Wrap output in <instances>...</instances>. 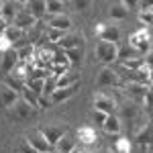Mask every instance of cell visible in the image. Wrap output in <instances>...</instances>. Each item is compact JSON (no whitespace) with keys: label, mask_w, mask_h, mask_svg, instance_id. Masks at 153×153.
Here are the masks:
<instances>
[{"label":"cell","mask_w":153,"mask_h":153,"mask_svg":"<svg viewBox=\"0 0 153 153\" xmlns=\"http://www.w3.org/2000/svg\"><path fill=\"white\" fill-rule=\"evenodd\" d=\"M39 133L45 137V141L51 147H55L59 143V139L68 135V127L65 125H43V127H39Z\"/></svg>","instance_id":"cell-1"},{"label":"cell","mask_w":153,"mask_h":153,"mask_svg":"<svg viewBox=\"0 0 153 153\" xmlns=\"http://www.w3.org/2000/svg\"><path fill=\"white\" fill-rule=\"evenodd\" d=\"M25 141L29 143L33 149H37L39 153H53V151H55V147H51V145L45 141V137L39 133V129L29 131V133H27V137H25Z\"/></svg>","instance_id":"cell-2"},{"label":"cell","mask_w":153,"mask_h":153,"mask_svg":"<svg viewBox=\"0 0 153 153\" xmlns=\"http://www.w3.org/2000/svg\"><path fill=\"white\" fill-rule=\"evenodd\" d=\"M94 110H100V112H104L108 117H112V114L118 112V102L106 94H96L94 96Z\"/></svg>","instance_id":"cell-3"},{"label":"cell","mask_w":153,"mask_h":153,"mask_svg":"<svg viewBox=\"0 0 153 153\" xmlns=\"http://www.w3.org/2000/svg\"><path fill=\"white\" fill-rule=\"evenodd\" d=\"M117 55H118V45L98 41V45H96V57L100 59V61L112 63V61H117Z\"/></svg>","instance_id":"cell-4"},{"label":"cell","mask_w":153,"mask_h":153,"mask_svg":"<svg viewBox=\"0 0 153 153\" xmlns=\"http://www.w3.org/2000/svg\"><path fill=\"white\" fill-rule=\"evenodd\" d=\"M129 45L131 47H135L141 55H147L151 49H149V33L145 31V29H139L137 33H133L129 37Z\"/></svg>","instance_id":"cell-5"},{"label":"cell","mask_w":153,"mask_h":153,"mask_svg":"<svg viewBox=\"0 0 153 153\" xmlns=\"http://www.w3.org/2000/svg\"><path fill=\"white\" fill-rule=\"evenodd\" d=\"M96 37L104 43H114L117 45L120 39V31L112 25H96Z\"/></svg>","instance_id":"cell-6"},{"label":"cell","mask_w":153,"mask_h":153,"mask_svg":"<svg viewBox=\"0 0 153 153\" xmlns=\"http://www.w3.org/2000/svg\"><path fill=\"white\" fill-rule=\"evenodd\" d=\"M12 25H14L16 29H21L23 33H27V31H31V29L37 25V19L29 10H27V8H21V10L16 12V16H14Z\"/></svg>","instance_id":"cell-7"},{"label":"cell","mask_w":153,"mask_h":153,"mask_svg":"<svg viewBox=\"0 0 153 153\" xmlns=\"http://www.w3.org/2000/svg\"><path fill=\"white\" fill-rule=\"evenodd\" d=\"M96 82H98V86H110V88L123 86L118 74L112 70V68H102V70L98 71V76H96Z\"/></svg>","instance_id":"cell-8"},{"label":"cell","mask_w":153,"mask_h":153,"mask_svg":"<svg viewBox=\"0 0 153 153\" xmlns=\"http://www.w3.org/2000/svg\"><path fill=\"white\" fill-rule=\"evenodd\" d=\"M21 8H25V2H12V0H8V2H2L0 16L4 19V23H6V25H12L14 16H16V12L21 10Z\"/></svg>","instance_id":"cell-9"},{"label":"cell","mask_w":153,"mask_h":153,"mask_svg":"<svg viewBox=\"0 0 153 153\" xmlns=\"http://www.w3.org/2000/svg\"><path fill=\"white\" fill-rule=\"evenodd\" d=\"M147 88L149 86H141V84H125V92L131 98V102H143V98L147 94Z\"/></svg>","instance_id":"cell-10"},{"label":"cell","mask_w":153,"mask_h":153,"mask_svg":"<svg viewBox=\"0 0 153 153\" xmlns=\"http://www.w3.org/2000/svg\"><path fill=\"white\" fill-rule=\"evenodd\" d=\"M25 8L31 12L37 21L47 16V2H43V0H29V2H25Z\"/></svg>","instance_id":"cell-11"},{"label":"cell","mask_w":153,"mask_h":153,"mask_svg":"<svg viewBox=\"0 0 153 153\" xmlns=\"http://www.w3.org/2000/svg\"><path fill=\"white\" fill-rule=\"evenodd\" d=\"M45 21H47V27L57 29V31H65V33H70V29H71V21H70V16H65V14L45 16Z\"/></svg>","instance_id":"cell-12"},{"label":"cell","mask_w":153,"mask_h":153,"mask_svg":"<svg viewBox=\"0 0 153 153\" xmlns=\"http://www.w3.org/2000/svg\"><path fill=\"white\" fill-rule=\"evenodd\" d=\"M57 47L61 49V51L76 49V47H84V37L82 35H76V33H68V35L57 43Z\"/></svg>","instance_id":"cell-13"},{"label":"cell","mask_w":153,"mask_h":153,"mask_svg":"<svg viewBox=\"0 0 153 153\" xmlns=\"http://www.w3.org/2000/svg\"><path fill=\"white\" fill-rule=\"evenodd\" d=\"M16 65H19V55H16L14 49H8L6 53H2V71H4L6 76H8Z\"/></svg>","instance_id":"cell-14"},{"label":"cell","mask_w":153,"mask_h":153,"mask_svg":"<svg viewBox=\"0 0 153 153\" xmlns=\"http://www.w3.org/2000/svg\"><path fill=\"white\" fill-rule=\"evenodd\" d=\"M21 96L16 94L14 90H10V88H6L4 84L0 86V104L6 106V108H12V106L16 104V100H19Z\"/></svg>","instance_id":"cell-15"},{"label":"cell","mask_w":153,"mask_h":153,"mask_svg":"<svg viewBox=\"0 0 153 153\" xmlns=\"http://www.w3.org/2000/svg\"><path fill=\"white\" fill-rule=\"evenodd\" d=\"M78 88H80V84H78V86H70V88H57V90L51 94V104H59V102L71 98V96L78 92Z\"/></svg>","instance_id":"cell-16"},{"label":"cell","mask_w":153,"mask_h":153,"mask_svg":"<svg viewBox=\"0 0 153 153\" xmlns=\"http://www.w3.org/2000/svg\"><path fill=\"white\" fill-rule=\"evenodd\" d=\"M110 19L112 21H125L127 16H129V8H127V2L123 0V2H114L112 6H110Z\"/></svg>","instance_id":"cell-17"},{"label":"cell","mask_w":153,"mask_h":153,"mask_svg":"<svg viewBox=\"0 0 153 153\" xmlns=\"http://www.w3.org/2000/svg\"><path fill=\"white\" fill-rule=\"evenodd\" d=\"M104 133L108 135H120V129H123V123H120V117L118 114H112V117L106 118V123L102 125Z\"/></svg>","instance_id":"cell-18"},{"label":"cell","mask_w":153,"mask_h":153,"mask_svg":"<svg viewBox=\"0 0 153 153\" xmlns=\"http://www.w3.org/2000/svg\"><path fill=\"white\" fill-rule=\"evenodd\" d=\"M143 57L141 53L137 51L135 47H131L129 43L127 45H120L118 47V55H117V61H129V59H139Z\"/></svg>","instance_id":"cell-19"},{"label":"cell","mask_w":153,"mask_h":153,"mask_svg":"<svg viewBox=\"0 0 153 153\" xmlns=\"http://www.w3.org/2000/svg\"><path fill=\"white\" fill-rule=\"evenodd\" d=\"M78 84H80V74L74 70H70L61 78H57V88H70V86H78Z\"/></svg>","instance_id":"cell-20"},{"label":"cell","mask_w":153,"mask_h":153,"mask_svg":"<svg viewBox=\"0 0 153 153\" xmlns=\"http://www.w3.org/2000/svg\"><path fill=\"white\" fill-rule=\"evenodd\" d=\"M135 141L141 143V145H153V123L145 125V127H143V129L137 133Z\"/></svg>","instance_id":"cell-21"},{"label":"cell","mask_w":153,"mask_h":153,"mask_svg":"<svg viewBox=\"0 0 153 153\" xmlns=\"http://www.w3.org/2000/svg\"><path fill=\"white\" fill-rule=\"evenodd\" d=\"M65 53V57L70 61V65L74 68H80L84 61V47H76V49H68V51H63Z\"/></svg>","instance_id":"cell-22"},{"label":"cell","mask_w":153,"mask_h":153,"mask_svg":"<svg viewBox=\"0 0 153 153\" xmlns=\"http://www.w3.org/2000/svg\"><path fill=\"white\" fill-rule=\"evenodd\" d=\"M118 112H120V117L125 118V120H131V118L137 117V104H135V102H129V100H125V102L118 104Z\"/></svg>","instance_id":"cell-23"},{"label":"cell","mask_w":153,"mask_h":153,"mask_svg":"<svg viewBox=\"0 0 153 153\" xmlns=\"http://www.w3.org/2000/svg\"><path fill=\"white\" fill-rule=\"evenodd\" d=\"M12 110L16 112V118H29L31 114H33V112H35V110H33L31 106L27 104L23 98H19V100H16V104L12 106Z\"/></svg>","instance_id":"cell-24"},{"label":"cell","mask_w":153,"mask_h":153,"mask_svg":"<svg viewBox=\"0 0 153 153\" xmlns=\"http://www.w3.org/2000/svg\"><path fill=\"white\" fill-rule=\"evenodd\" d=\"M78 137L84 145H92V143H96V131L92 127H82L78 131Z\"/></svg>","instance_id":"cell-25"},{"label":"cell","mask_w":153,"mask_h":153,"mask_svg":"<svg viewBox=\"0 0 153 153\" xmlns=\"http://www.w3.org/2000/svg\"><path fill=\"white\" fill-rule=\"evenodd\" d=\"M74 149H76V141H74L71 137H68V135L61 137L59 143L55 145V151H57V153H71Z\"/></svg>","instance_id":"cell-26"},{"label":"cell","mask_w":153,"mask_h":153,"mask_svg":"<svg viewBox=\"0 0 153 153\" xmlns=\"http://www.w3.org/2000/svg\"><path fill=\"white\" fill-rule=\"evenodd\" d=\"M2 35H4L6 39H8V41H10V45H14L16 41H21V39L25 37V33L21 31V29H16L14 25H8V27L4 29V33H2Z\"/></svg>","instance_id":"cell-27"},{"label":"cell","mask_w":153,"mask_h":153,"mask_svg":"<svg viewBox=\"0 0 153 153\" xmlns=\"http://www.w3.org/2000/svg\"><path fill=\"white\" fill-rule=\"evenodd\" d=\"M57 90V78L53 76V74H49L47 78L43 80V94L41 96H47V98H51V94Z\"/></svg>","instance_id":"cell-28"},{"label":"cell","mask_w":153,"mask_h":153,"mask_svg":"<svg viewBox=\"0 0 153 153\" xmlns=\"http://www.w3.org/2000/svg\"><path fill=\"white\" fill-rule=\"evenodd\" d=\"M21 98H23L25 102H27V104L31 106V108H33V110H39V96L35 94V92H33V90H29V88H25L23 90V94H21Z\"/></svg>","instance_id":"cell-29"},{"label":"cell","mask_w":153,"mask_h":153,"mask_svg":"<svg viewBox=\"0 0 153 153\" xmlns=\"http://www.w3.org/2000/svg\"><path fill=\"white\" fill-rule=\"evenodd\" d=\"M65 10V4L61 0H49L47 2V16H57Z\"/></svg>","instance_id":"cell-30"},{"label":"cell","mask_w":153,"mask_h":153,"mask_svg":"<svg viewBox=\"0 0 153 153\" xmlns=\"http://www.w3.org/2000/svg\"><path fill=\"white\" fill-rule=\"evenodd\" d=\"M51 65H70V61H68L65 53H63L61 49H57V51L51 55ZM70 68H71V65H70Z\"/></svg>","instance_id":"cell-31"},{"label":"cell","mask_w":153,"mask_h":153,"mask_svg":"<svg viewBox=\"0 0 153 153\" xmlns=\"http://www.w3.org/2000/svg\"><path fill=\"white\" fill-rule=\"evenodd\" d=\"M114 153H131V143L123 137H118V141H114V147H112Z\"/></svg>","instance_id":"cell-32"},{"label":"cell","mask_w":153,"mask_h":153,"mask_svg":"<svg viewBox=\"0 0 153 153\" xmlns=\"http://www.w3.org/2000/svg\"><path fill=\"white\" fill-rule=\"evenodd\" d=\"M143 106H145V110H147L149 114H153V86L147 88V94L143 98Z\"/></svg>","instance_id":"cell-33"},{"label":"cell","mask_w":153,"mask_h":153,"mask_svg":"<svg viewBox=\"0 0 153 153\" xmlns=\"http://www.w3.org/2000/svg\"><path fill=\"white\" fill-rule=\"evenodd\" d=\"M139 21H141L143 25H147V27H153V12L151 10L139 12Z\"/></svg>","instance_id":"cell-34"},{"label":"cell","mask_w":153,"mask_h":153,"mask_svg":"<svg viewBox=\"0 0 153 153\" xmlns=\"http://www.w3.org/2000/svg\"><path fill=\"white\" fill-rule=\"evenodd\" d=\"M92 118H94V123L98 125V127H102L106 123V118H108V114H104V112H100V110H94V114H92Z\"/></svg>","instance_id":"cell-35"},{"label":"cell","mask_w":153,"mask_h":153,"mask_svg":"<svg viewBox=\"0 0 153 153\" xmlns=\"http://www.w3.org/2000/svg\"><path fill=\"white\" fill-rule=\"evenodd\" d=\"M71 6H74L76 10H86V8L90 6V0H74Z\"/></svg>","instance_id":"cell-36"},{"label":"cell","mask_w":153,"mask_h":153,"mask_svg":"<svg viewBox=\"0 0 153 153\" xmlns=\"http://www.w3.org/2000/svg\"><path fill=\"white\" fill-rule=\"evenodd\" d=\"M8 49H12L10 41H8V39H6L4 35H0V53H6Z\"/></svg>","instance_id":"cell-37"},{"label":"cell","mask_w":153,"mask_h":153,"mask_svg":"<svg viewBox=\"0 0 153 153\" xmlns=\"http://www.w3.org/2000/svg\"><path fill=\"white\" fill-rule=\"evenodd\" d=\"M49 106H51V98L39 96V110H45V108H49Z\"/></svg>","instance_id":"cell-38"},{"label":"cell","mask_w":153,"mask_h":153,"mask_svg":"<svg viewBox=\"0 0 153 153\" xmlns=\"http://www.w3.org/2000/svg\"><path fill=\"white\" fill-rule=\"evenodd\" d=\"M143 61H145V68L147 70H153V51H149L147 55H143Z\"/></svg>","instance_id":"cell-39"},{"label":"cell","mask_w":153,"mask_h":153,"mask_svg":"<svg viewBox=\"0 0 153 153\" xmlns=\"http://www.w3.org/2000/svg\"><path fill=\"white\" fill-rule=\"evenodd\" d=\"M149 84L153 86V70H149Z\"/></svg>","instance_id":"cell-40"},{"label":"cell","mask_w":153,"mask_h":153,"mask_svg":"<svg viewBox=\"0 0 153 153\" xmlns=\"http://www.w3.org/2000/svg\"><path fill=\"white\" fill-rule=\"evenodd\" d=\"M71 153H82V151H80V149H78V147H76V149H74V151H71Z\"/></svg>","instance_id":"cell-41"},{"label":"cell","mask_w":153,"mask_h":153,"mask_svg":"<svg viewBox=\"0 0 153 153\" xmlns=\"http://www.w3.org/2000/svg\"><path fill=\"white\" fill-rule=\"evenodd\" d=\"M104 153H114V151H104Z\"/></svg>","instance_id":"cell-42"},{"label":"cell","mask_w":153,"mask_h":153,"mask_svg":"<svg viewBox=\"0 0 153 153\" xmlns=\"http://www.w3.org/2000/svg\"><path fill=\"white\" fill-rule=\"evenodd\" d=\"M0 10H2V2H0Z\"/></svg>","instance_id":"cell-43"},{"label":"cell","mask_w":153,"mask_h":153,"mask_svg":"<svg viewBox=\"0 0 153 153\" xmlns=\"http://www.w3.org/2000/svg\"><path fill=\"white\" fill-rule=\"evenodd\" d=\"M53 153H57V151H53Z\"/></svg>","instance_id":"cell-44"}]
</instances>
